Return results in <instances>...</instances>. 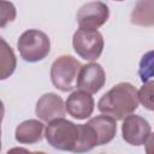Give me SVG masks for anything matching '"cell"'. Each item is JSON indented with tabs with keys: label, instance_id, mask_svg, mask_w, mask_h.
Returning a JSON list of instances; mask_svg holds the SVG:
<instances>
[{
	"label": "cell",
	"instance_id": "cell-1",
	"mask_svg": "<svg viewBox=\"0 0 154 154\" xmlns=\"http://www.w3.org/2000/svg\"><path fill=\"white\" fill-rule=\"evenodd\" d=\"M138 102L136 88L131 83L122 82L101 96L97 108L102 114L109 116L116 120H123L137 109Z\"/></svg>",
	"mask_w": 154,
	"mask_h": 154
},
{
	"label": "cell",
	"instance_id": "cell-2",
	"mask_svg": "<svg viewBox=\"0 0 154 154\" xmlns=\"http://www.w3.org/2000/svg\"><path fill=\"white\" fill-rule=\"evenodd\" d=\"M45 137L53 148L76 153L79 142V124H75L64 117L57 118L46 126Z\"/></svg>",
	"mask_w": 154,
	"mask_h": 154
},
{
	"label": "cell",
	"instance_id": "cell-3",
	"mask_svg": "<svg viewBox=\"0 0 154 154\" xmlns=\"http://www.w3.org/2000/svg\"><path fill=\"white\" fill-rule=\"evenodd\" d=\"M17 48L25 61L37 63L48 55L51 51V41L43 31L29 29L19 36Z\"/></svg>",
	"mask_w": 154,
	"mask_h": 154
},
{
	"label": "cell",
	"instance_id": "cell-4",
	"mask_svg": "<svg viewBox=\"0 0 154 154\" xmlns=\"http://www.w3.org/2000/svg\"><path fill=\"white\" fill-rule=\"evenodd\" d=\"M81 66V63L71 55H61L55 59L51 67L53 85L64 93L72 90L76 87V79Z\"/></svg>",
	"mask_w": 154,
	"mask_h": 154
},
{
	"label": "cell",
	"instance_id": "cell-5",
	"mask_svg": "<svg viewBox=\"0 0 154 154\" xmlns=\"http://www.w3.org/2000/svg\"><path fill=\"white\" fill-rule=\"evenodd\" d=\"M75 52L84 60H96L103 51V37L97 30L79 28L72 37Z\"/></svg>",
	"mask_w": 154,
	"mask_h": 154
},
{
	"label": "cell",
	"instance_id": "cell-6",
	"mask_svg": "<svg viewBox=\"0 0 154 154\" xmlns=\"http://www.w3.org/2000/svg\"><path fill=\"white\" fill-rule=\"evenodd\" d=\"M123 140L131 146H143L152 140V128L141 116L129 114L123 119Z\"/></svg>",
	"mask_w": 154,
	"mask_h": 154
},
{
	"label": "cell",
	"instance_id": "cell-7",
	"mask_svg": "<svg viewBox=\"0 0 154 154\" xmlns=\"http://www.w3.org/2000/svg\"><path fill=\"white\" fill-rule=\"evenodd\" d=\"M109 18L108 6L102 1L84 4L77 12V23L82 29L96 30Z\"/></svg>",
	"mask_w": 154,
	"mask_h": 154
},
{
	"label": "cell",
	"instance_id": "cell-8",
	"mask_svg": "<svg viewBox=\"0 0 154 154\" xmlns=\"http://www.w3.org/2000/svg\"><path fill=\"white\" fill-rule=\"evenodd\" d=\"M105 82L106 73L102 66L97 63H89L81 66L76 79V87L79 90L95 94L105 85Z\"/></svg>",
	"mask_w": 154,
	"mask_h": 154
},
{
	"label": "cell",
	"instance_id": "cell-9",
	"mask_svg": "<svg viewBox=\"0 0 154 154\" xmlns=\"http://www.w3.org/2000/svg\"><path fill=\"white\" fill-rule=\"evenodd\" d=\"M35 112L42 122L49 123L57 118H63L65 116V102L59 95L54 93H47L37 100Z\"/></svg>",
	"mask_w": 154,
	"mask_h": 154
},
{
	"label": "cell",
	"instance_id": "cell-10",
	"mask_svg": "<svg viewBox=\"0 0 154 154\" xmlns=\"http://www.w3.org/2000/svg\"><path fill=\"white\" fill-rule=\"evenodd\" d=\"M94 99L91 94L83 91V90H77L70 94L65 101V108L67 113L75 118V119H87L91 116L94 111Z\"/></svg>",
	"mask_w": 154,
	"mask_h": 154
},
{
	"label": "cell",
	"instance_id": "cell-11",
	"mask_svg": "<svg viewBox=\"0 0 154 154\" xmlns=\"http://www.w3.org/2000/svg\"><path fill=\"white\" fill-rule=\"evenodd\" d=\"M87 124H89L95 131L99 146L111 142L117 134V120L106 114L96 116L91 118Z\"/></svg>",
	"mask_w": 154,
	"mask_h": 154
},
{
	"label": "cell",
	"instance_id": "cell-12",
	"mask_svg": "<svg viewBox=\"0 0 154 154\" xmlns=\"http://www.w3.org/2000/svg\"><path fill=\"white\" fill-rule=\"evenodd\" d=\"M45 125L36 119H29L22 122L16 129V141L22 144H34L42 140Z\"/></svg>",
	"mask_w": 154,
	"mask_h": 154
},
{
	"label": "cell",
	"instance_id": "cell-13",
	"mask_svg": "<svg viewBox=\"0 0 154 154\" xmlns=\"http://www.w3.org/2000/svg\"><path fill=\"white\" fill-rule=\"evenodd\" d=\"M17 58L11 46L0 37V81L8 78L16 70Z\"/></svg>",
	"mask_w": 154,
	"mask_h": 154
},
{
	"label": "cell",
	"instance_id": "cell-14",
	"mask_svg": "<svg viewBox=\"0 0 154 154\" xmlns=\"http://www.w3.org/2000/svg\"><path fill=\"white\" fill-rule=\"evenodd\" d=\"M131 23L142 26L153 25V0H138L131 13Z\"/></svg>",
	"mask_w": 154,
	"mask_h": 154
},
{
	"label": "cell",
	"instance_id": "cell-15",
	"mask_svg": "<svg viewBox=\"0 0 154 154\" xmlns=\"http://www.w3.org/2000/svg\"><path fill=\"white\" fill-rule=\"evenodd\" d=\"M17 11L14 5L7 0H0V29L16 19Z\"/></svg>",
	"mask_w": 154,
	"mask_h": 154
},
{
	"label": "cell",
	"instance_id": "cell-16",
	"mask_svg": "<svg viewBox=\"0 0 154 154\" xmlns=\"http://www.w3.org/2000/svg\"><path fill=\"white\" fill-rule=\"evenodd\" d=\"M153 85H154L153 81L144 82L142 88L137 91L138 101L149 111L153 109Z\"/></svg>",
	"mask_w": 154,
	"mask_h": 154
},
{
	"label": "cell",
	"instance_id": "cell-17",
	"mask_svg": "<svg viewBox=\"0 0 154 154\" xmlns=\"http://www.w3.org/2000/svg\"><path fill=\"white\" fill-rule=\"evenodd\" d=\"M4 114H5V107H4L2 101L0 100V132H1V123L4 119Z\"/></svg>",
	"mask_w": 154,
	"mask_h": 154
},
{
	"label": "cell",
	"instance_id": "cell-18",
	"mask_svg": "<svg viewBox=\"0 0 154 154\" xmlns=\"http://www.w3.org/2000/svg\"><path fill=\"white\" fill-rule=\"evenodd\" d=\"M0 149H1V132H0Z\"/></svg>",
	"mask_w": 154,
	"mask_h": 154
},
{
	"label": "cell",
	"instance_id": "cell-19",
	"mask_svg": "<svg viewBox=\"0 0 154 154\" xmlns=\"http://www.w3.org/2000/svg\"><path fill=\"white\" fill-rule=\"evenodd\" d=\"M116 1H123V0H116Z\"/></svg>",
	"mask_w": 154,
	"mask_h": 154
}]
</instances>
